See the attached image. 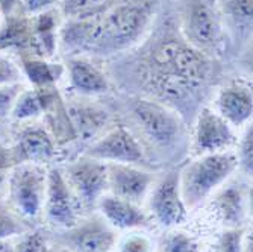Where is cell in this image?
<instances>
[{"label": "cell", "mask_w": 253, "mask_h": 252, "mask_svg": "<svg viewBox=\"0 0 253 252\" xmlns=\"http://www.w3.org/2000/svg\"><path fill=\"white\" fill-rule=\"evenodd\" d=\"M23 81V75L20 65L14 62L6 53H0V87L20 84Z\"/></svg>", "instance_id": "obj_33"}, {"label": "cell", "mask_w": 253, "mask_h": 252, "mask_svg": "<svg viewBox=\"0 0 253 252\" xmlns=\"http://www.w3.org/2000/svg\"><path fill=\"white\" fill-rule=\"evenodd\" d=\"M29 228L3 201H0V240L15 239L26 233Z\"/></svg>", "instance_id": "obj_26"}, {"label": "cell", "mask_w": 253, "mask_h": 252, "mask_svg": "<svg viewBox=\"0 0 253 252\" xmlns=\"http://www.w3.org/2000/svg\"><path fill=\"white\" fill-rule=\"evenodd\" d=\"M18 65L23 78H26L34 88L56 87V84L65 75V67L62 64L31 55L20 56Z\"/></svg>", "instance_id": "obj_21"}, {"label": "cell", "mask_w": 253, "mask_h": 252, "mask_svg": "<svg viewBox=\"0 0 253 252\" xmlns=\"http://www.w3.org/2000/svg\"><path fill=\"white\" fill-rule=\"evenodd\" d=\"M153 245L149 237L143 234L126 236L120 243V252H152Z\"/></svg>", "instance_id": "obj_34"}, {"label": "cell", "mask_w": 253, "mask_h": 252, "mask_svg": "<svg viewBox=\"0 0 253 252\" xmlns=\"http://www.w3.org/2000/svg\"><path fill=\"white\" fill-rule=\"evenodd\" d=\"M42 117L45 119L47 131L53 137L56 145L70 143L78 139L75 128L72 125V120H70V116H68L67 105L64 103L59 93L52 99L47 109L44 111Z\"/></svg>", "instance_id": "obj_24"}, {"label": "cell", "mask_w": 253, "mask_h": 252, "mask_svg": "<svg viewBox=\"0 0 253 252\" xmlns=\"http://www.w3.org/2000/svg\"><path fill=\"white\" fill-rule=\"evenodd\" d=\"M108 190L111 195L140 205L147 196L155 176L130 164L108 163Z\"/></svg>", "instance_id": "obj_14"}, {"label": "cell", "mask_w": 253, "mask_h": 252, "mask_svg": "<svg viewBox=\"0 0 253 252\" xmlns=\"http://www.w3.org/2000/svg\"><path fill=\"white\" fill-rule=\"evenodd\" d=\"M97 207L103 219L117 230H133L149 223L147 214L136 203L114 195H103Z\"/></svg>", "instance_id": "obj_18"}, {"label": "cell", "mask_w": 253, "mask_h": 252, "mask_svg": "<svg viewBox=\"0 0 253 252\" xmlns=\"http://www.w3.org/2000/svg\"><path fill=\"white\" fill-rule=\"evenodd\" d=\"M202 252H220V249H218V246H217V245H214V246L206 248V249H205V251H202Z\"/></svg>", "instance_id": "obj_41"}, {"label": "cell", "mask_w": 253, "mask_h": 252, "mask_svg": "<svg viewBox=\"0 0 253 252\" xmlns=\"http://www.w3.org/2000/svg\"><path fill=\"white\" fill-rule=\"evenodd\" d=\"M49 242L44 231L28 230L15 237V252H49Z\"/></svg>", "instance_id": "obj_28"}, {"label": "cell", "mask_w": 253, "mask_h": 252, "mask_svg": "<svg viewBox=\"0 0 253 252\" xmlns=\"http://www.w3.org/2000/svg\"><path fill=\"white\" fill-rule=\"evenodd\" d=\"M76 196L73 195L64 173L53 167L47 172V187H45L42 214L52 226L68 230L73 228L78 219Z\"/></svg>", "instance_id": "obj_9"}, {"label": "cell", "mask_w": 253, "mask_h": 252, "mask_svg": "<svg viewBox=\"0 0 253 252\" xmlns=\"http://www.w3.org/2000/svg\"><path fill=\"white\" fill-rule=\"evenodd\" d=\"M56 146V142L45 126L28 125L21 128L9 148L12 167L25 163L44 166V163H49L55 158Z\"/></svg>", "instance_id": "obj_11"}, {"label": "cell", "mask_w": 253, "mask_h": 252, "mask_svg": "<svg viewBox=\"0 0 253 252\" xmlns=\"http://www.w3.org/2000/svg\"><path fill=\"white\" fill-rule=\"evenodd\" d=\"M106 252H112V251H106Z\"/></svg>", "instance_id": "obj_42"}, {"label": "cell", "mask_w": 253, "mask_h": 252, "mask_svg": "<svg viewBox=\"0 0 253 252\" xmlns=\"http://www.w3.org/2000/svg\"><path fill=\"white\" fill-rule=\"evenodd\" d=\"M20 2L21 0H0V14H2V17L15 12L20 6Z\"/></svg>", "instance_id": "obj_36"}, {"label": "cell", "mask_w": 253, "mask_h": 252, "mask_svg": "<svg viewBox=\"0 0 253 252\" xmlns=\"http://www.w3.org/2000/svg\"><path fill=\"white\" fill-rule=\"evenodd\" d=\"M23 90H25V85L21 82L0 87V120L11 117L12 108Z\"/></svg>", "instance_id": "obj_31"}, {"label": "cell", "mask_w": 253, "mask_h": 252, "mask_svg": "<svg viewBox=\"0 0 253 252\" xmlns=\"http://www.w3.org/2000/svg\"><path fill=\"white\" fill-rule=\"evenodd\" d=\"M8 172H9V170H3V169H0V195H2L3 192H6Z\"/></svg>", "instance_id": "obj_39"}, {"label": "cell", "mask_w": 253, "mask_h": 252, "mask_svg": "<svg viewBox=\"0 0 253 252\" xmlns=\"http://www.w3.org/2000/svg\"><path fill=\"white\" fill-rule=\"evenodd\" d=\"M32 40L31 17L15 11L0 20V53L15 52L20 56L29 55Z\"/></svg>", "instance_id": "obj_19"}, {"label": "cell", "mask_w": 253, "mask_h": 252, "mask_svg": "<svg viewBox=\"0 0 253 252\" xmlns=\"http://www.w3.org/2000/svg\"><path fill=\"white\" fill-rule=\"evenodd\" d=\"M85 156L99 159L103 163L117 164H144L146 153L141 143L125 126L119 125L103 134L100 139L91 143Z\"/></svg>", "instance_id": "obj_7"}, {"label": "cell", "mask_w": 253, "mask_h": 252, "mask_svg": "<svg viewBox=\"0 0 253 252\" xmlns=\"http://www.w3.org/2000/svg\"><path fill=\"white\" fill-rule=\"evenodd\" d=\"M61 240L72 252H106L116 243L114 228L102 217L78 222L61 234Z\"/></svg>", "instance_id": "obj_12"}, {"label": "cell", "mask_w": 253, "mask_h": 252, "mask_svg": "<svg viewBox=\"0 0 253 252\" xmlns=\"http://www.w3.org/2000/svg\"><path fill=\"white\" fill-rule=\"evenodd\" d=\"M182 37L208 55L221 43V23L210 0H185L182 11Z\"/></svg>", "instance_id": "obj_5"}, {"label": "cell", "mask_w": 253, "mask_h": 252, "mask_svg": "<svg viewBox=\"0 0 253 252\" xmlns=\"http://www.w3.org/2000/svg\"><path fill=\"white\" fill-rule=\"evenodd\" d=\"M119 0H59L61 15L67 20H88L105 14Z\"/></svg>", "instance_id": "obj_25"}, {"label": "cell", "mask_w": 253, "mask_h": 252, "mask_svg": "<svg viewBox=\"0 0 253 252\" xmlns=\"http://www.w3.org/2000/svg\"><path fill=\"white\" fill-rule=\"evenodd\" d=\"M0 252H15V239L0 240Z\"/></svg>", "instance_id": "obj_38"}, {"label": "cell", "mask_w": 253, "mask_h": 252, "mask_svg": "<svg viewBox=\"0 0 253 252\" xmlns=\"http://www.w3.org/2000/svg\"><path fill=\"white\" fill-rule=\"evenodd\" d=\"M58 2L59 0H21L17 11H20L21 14H25L28 17H34L44 11L53 9Z\"/></svg>", "instance_id": "obj_35"}, {"label": "cell", "mask_w": 253, "mask_h": 252, "mask_svg": "<svg viewBox=\"0 0 253 252\" xmlns=\"http://www.w3.org/2000/svg\"><path fill=\"white\" fill-rule=\"evenodd\" d=\"M161 252H200L197 240L187 233L171 231L161 240Z\"/></svg>", "instance_id": "obj_27"}, {"label": "cell", "mask_w": 253, "mask_h": 252, "mask_svg": "<svg viewBox=\"0 0 253 252\" xmlns=\"http://www.w3.org/2000/svg\"><path fill=\"white\" fill-rule=\"evenodd\" d=\"M67 111L75 128L76 137L84 142L93 140L109 120V114L103 108L91 103L78 102L67 105Z\"/></svg>", "instance_id": "obj_20"}, {"label": "cell", "mask_w": 253, "mask_h": 252, "mask_svg": "<svg viewBox=\"0 0 253 252\" xmlns=\"http://www.w3.org/2000/svg\"><path fill=\"white\" fill-rule=\"evenodd\" d=\"M31 21L32 40L29 55L44 59H52L59 49L61 12L53 8L31 17Z\"/></svg>", "instance_id": "obj_15"}, {"label": "cell", "mask_w": 253, "mask_h": 252, "mask_svg": "<svg viewBox=\"0 0 253 252\" xmlns=\"http://www.w3.org/2000/svg\"><path fill=\"white\" fill-rule=\"evenodd\" d=\"M158 0H119L105 14L67 20L59 29V48L68 55H112L126 50L149 31Z\"/></svg>", "instance_id": "obj_1"}, {"label": "cell", "mask_w": 253, "mask_h": 252, "mask_svg": "<svg viewBox=\"0 0 253 252\" xmlns=\"http://www.w3.org/2000/svg\"><path fill=\"white\" fill-rule=\"evenodd\" d=\"M223 12L232 18L237 25L252 26L253 17V0H224Z\"/></svg>", "instance_id": "obj_29"}, {"label": "cell", "mask_w": 253, "mask_h": 252, "mask_svg": "<svg viewBox=\"0 0 253 252\" xmlns=\"http://www.w3.org/2000/svg\"><path fill=\"white\" fill-rule=\"evenodd\" d=\"M47 169L42 164L25 163L9 169L6 195L9 208L23 220H37L42 214Z\"/></svg>", "instance_id": "obj_4"}, {"label": "cell", "mask_w": 253, "mask_h": 252, "mask_svg": "<svg viewBox=\"0 0 253 252\" xmlns=\"http://www.w3.org/2000/svg\"><path fill=\"white\" fill-rule=\"evenodd\" d=\"M49 252H72V251L67 248H50Z\"/></svg>", "instance_id": "obj_40"}, {"label": "cell", "mask_w": 253, "mask_h": 252, "mask_svg": "<svg viewBox=\"0 0 253 252\" xmlns=\"http://www.w3.org/2000/svg\"><path fill=\"white\" fill-rule=\"evenodd\" d=\"M217 112L232 128L246 125L253 112L252 90L241 84L221 88L217 96Z\"/></svg>", "instance_id": "obj_16"}, {"label": "cell", "mask_w": 253, "mask_h": 252, "mask_svg": "<svg viewBox=\"0 0 253 252\" xmlns=\"http://www.w3.org/2000/svg\"><path fill=\"white\" fill-rule=\"evenodd\" d=\"M150 79H170L197 90L211 73L208 55L188 44L183 37L169 35L158 41L147 56Z\"/></svg>", "instance_id": "obj_2"}, {"label": "cell", "mask_w": 253, "mask_h": 252, "mask_svg": "<svg viewBox=\"0 0 253 252\" xmlns=\"http://www.w3.org/2000/svg\"><path fill=\"white\" fill-rule=\"evenodd\" d=\"M132 111L138 125L152 143L163 148L176 143L182 125L177 114L169 106L159 102L140 99L133 103Z\"/></svg>", "instance_id": "obj_8"}, {"label": "cell", "mask_w": 253, "mask_h": 252, "mask_svg": "<svg viewBox=\"0 0 253 252\" xmlns=\"http://www.w3.org/2000/svg\"><path fill=\"white\" fill-rule=\"evenodd\" d=\"M149 205L156 222L164 228H174L187 220L188 208L180 195L179 172H169L158 181Z\"/></svg>", "instance_id": "obj_10"}, {"label": "cell", "mask_w": 253, "mask_h": 252, "mask_svg": "<svg viewBox=\"0 0 253 252\" xmlns=\"http://www.w3.org/2000/svg\"><path fill=\"white\" fill-rule=\"evenodd\" d=\"M235 142V134L217 111L203 108L196 120L194 149L199 155L223 152Z\"/></svg>", "instance_id": "obj_13"}, {"label": "cell", "mask_w": 253, "mask_h": 252, "mask_svg": "<svg viewBox=\"0 0 253 252\" xmlns=\"http://www.w3.org/2000/svg\"><path fill=\"white\" fill-rule=\"evenodd\" d=\"M64 176L76 199L86 210L97 207L108 190V166L94 158L82 156L72 161L65 167Z\"/></svg>", "instance_id": "obj_6"}, {"label": "cell", "mask_w": 253, "mask_h": 252, "mask_svg": "<svg viewBox=\"0 0 253 252\" xmlns=\"http://www.w3.org/2000/svg\"><path fill=\"white\" fill-rule=\"evenodd\" d=\"M58 95L56 87H45V88H25L20 93L11 117L15 122H31L41 117L44 111L47 109L52 99Z\"/></svg>", "instance_id": "obj_22"}, {"label": "cell", "mask_w": 253, "mask_h": 252, "mask_svg": "<svg viewBox=\"0 0 253 252\" xmlns=\"http://www.w3.org/2000/svg\"><path fill=\"white\" fill-rule=\"evenodd\" d=\"M235 156H237L238 167L243 170V173L247 176H252V172H253V128L252 125L246 128L241 137L240 146H238V153Z\"/></svg>", "instance_id": "obj_30"}, {"label": "cell", "mask_w": 253, "mask_h": 252, "mask_svg": "<svg viewBox=\"0 0 253 252\" xmlns=\"http://www.w3.org/2000/svg\"><path fill=\"white\" fill-rule=\"evenodd\" d=\"M212 205L224 225L231 228L241 226L246 217V199L238 186H227L212 199Z\"/></svg>", "instance_id": "obj_23"}, {"label": "cell", "mask_w": 253, "mask_h": 252, "mask_svg": "<svg viewBox=\"0 0 253 252\" xmlns=\"http://www.w3.org/2000/svg\"><path fill=\"white\" fill-rule=\"evenodd\" d=\"M12 167L11 163V153H9V148H6L2 140H0V169L3 170H9Z\"/></svg>", "instance_id": "obj_37"}, {"label": "cell", "mask_w": 253, "mask_h": 252, "mask_svg": "<svg viewBox=\"0 0 253 252\" xmlns=\"http://www.w3.org/2000/svg\"><path fill=\"white\" fill-rule=\"evenodd\" d=\"M0 20H2V18H0Z\"/></svg>", "instance_id": "obj_43"}, {"label": "cell", "mask_w": 253, "mask_h": 252, "mask_svg": "<svg viewBox=\"0 0 253 252\" xmlns=\"http://www.w3.org/2000/svg\"><path fill=\"white\" fill-rule=\"evenodd\" d=\"M246 236V228L237 226L226 230L218 239V249L220 252H243V243Z\"/></svg>", "instance_id": "obj_32"}, {"label": "cell", "mask_w": 253, "mask_h": 252, "mask_svg": "<svg viewBox=\"0 0 253 252\" xmlns=\"http://www.w3.org/2000/svg\"><path fill=\"white\" fill-rule=\"evenodd\" d=\"M238 167L237 156L231 152L199 155L179 172L180 195L187 208L197 207L229 179Z\"/></svg>", "instance_id": "obj_3"}, {"label": "cell", "mask_w": 253, "mask_h": 252, "mask_svg": "<svg viewBox=\"0 0 253 252\" xmlns=\"http://www.w3.org/2000/svg\"><path fill=\"white\" fill-rule=\"evenodd\" d=\"M65 72L68 73L70 87L81 96L105 95L109 90V81L100 68L82 56H70Z\"/></svg>", "instance_id": "obj_17"}]
</instances>
